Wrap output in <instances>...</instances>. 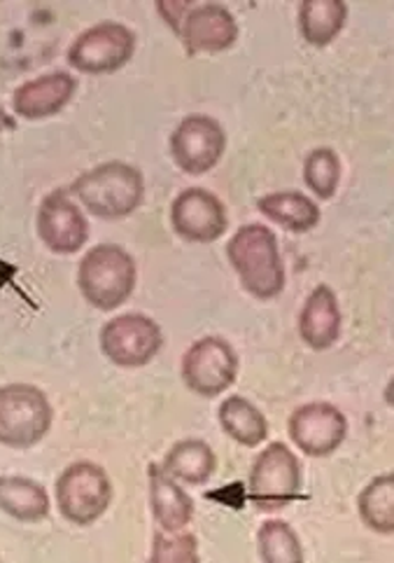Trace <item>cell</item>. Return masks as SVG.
Returning a JSON list of instances; mask_svg holds the SVG:
<instances>
[{
    "mask_svg": "<svg viewBox=\"0 0 394 563\" xmlns=\"http://www.w3.org/2000/svg\"><path fill=\"white\" fill-rule=\"evenodd\" d=\"M54 421L45 393L31 384L0 386V444L31 449L43 442Z\"/></svg>",
    "mask_w": 394,
    "mask_h": 563,
    "instance_id": "obj_5",
    "label": "cell"
},
{
    "mask_svg": "<svg viewBox=\"0 0 394 563\" xmlns=\"http://www.w3.org/2000/svg\"><path fill=\"white\" fill-rule=\"evenodd\" d=\"M304 180L317 199H331L341 183V159L331 147H315L304 162Z\"/></svg>",
    "mask_w": 394,
    "mask_h": 563,
    "instance_id": "obj_25",
    "label": "cell"
},
{
    "mask_svg": "<svg viewBox=\"0 0 394 563\" xmlns=\"http://www.w3.org/2000/svg\"><path fill=\"white\" fill-rule=\"evenodd\" d=\"M348 5L344 0H304L299 8V33L313 47L331 45L346 26Z\"/></svg>",
    "mask_w": 394,
    "mask_h": 563,
    "instance_id": "obj_21",
    "label": "cell"
},
{
    "mask_svg": "<svg viewBox=\"0 0 394 563\" xmlns=\"http://www.w3.org/2000/svg\"><path fill=\"white\" fill-rule=\"evenodd\" d=\"M227 150V134L209 115L184 118L171 136V157L180 172L203 176L213 172Z\"/></svg>",
    "mask_w": 394,
    "mask_h": 563,
    "instance_id": "obj_10",
    "label": "cell"
},
{
    "mask_svg": "<svg viewBox=\"0 0 394 563\" xmlns=\"http://www.w3.org/2000/svg\"><path fill=\"white\" fill-rule=\"evenodd\" d=\"M180 41L190 56L196 54H215L234 47L238 41V22L224 5L217 3H205L194 5L187 12L182 29H180Z\"/></svg>",
    "mask_w": 394,
    "mask_h": 563,
    "instance_id": "obj_14",
    "label": "cell"
},
{
    "mask_svg": "<svg viewBox=\"0 0 394 563\" xmlns=\"http://www.w3.org/2000/svg\"><path fill=\"white\" fill-rule=\"evenodd\" d=\"M259 559L267 563H299L304 561L302 540L288 521L269 519L257 533Z\"/></svg>",
    "mask_w": 394,
    "mask_h": 563,
    "instance_id": "obj_24",
    "label": "cell"
},
{
    "mask_svg": "<svg viewBox=\"0 0 394 563\" xmlns=\"http://www.w3.org/2000/svg\"><path fill=\"white\" fill-rule=\"evenodd\" d=\"M227 257L240 286L252 297L269 302L285 288V265L278 236L267 224H246L227 243Z\"/></svg>",
    "mask_w": 394,
    "mask_h": 563,
    "instance_id": "obj_1",
    "label": "cell"
},
{
    "mask_svg": "<svg viewBox=\"0 0 394 563\" xmlns=\"http://www.w3.org/2000/svg\"><path fill=\"white\" fill-rule=\"evenodd\" d=\"M35 230L45 246L56 255L78 253L89 239V222L68 187L49 192L37 206Z\"/></svg>",
    "mask_w": 394,
    "mask_h": 563,
    "instance_id": "obj_12",
    "label": "cell"
},
{
    "mask_svg": "<svg viewBox=\"0 0 394 563\" xmlns=\"http://www.w3.org/2000/svg\"><path fill=\"white\" fill-rule=\"evenodd\" d=\"M16 126V120L12 115H8V112L0 108V134H5V131H14Z\"/></svg>",
    "mask_w": 394,
    "mask_h": 563,
    "instance_id": "obj_28",
    "label": "cell"
},
{
    "mask_svg": "<svg viewBox=\"0 0 394 563\" xmlns=\"http://www.w3.org/2000/svg\"><path fill=\"white\" fill-rule=\"evenodd\" d=\"M288 433L299 452L311 459H325L346 442L348 419L331 402H308L292 411Z\"/></svg>",
    "mask_w": 394,
    "mask_h": 563,
    "instance_id": "obj_11",
    "label": "cell"
},
{
    "mask_svg": "<svg viewBox=\"0 0 394 563\" xmlns=\"http://www.w3.org/2000/svg\"><path fill=\"white\" fill-rule=\"evenodd\" d=\"M0 510L16 521L35 523L49 517L52 503L45 486L35 479L0 475Z\"/></svg>",
    "mask_w": 394,
    "mask_h": 563,
    "instance_id": "obj_20",
    "label": "cell"
},
{
    "mask_svg": "<svg viewBox=\"0 0 394 563\" xmlns=\"http://www.w3.org/2000/svg\"><path fill=\"white\" fill-rule=\"evenodd\" d=\"M341 307L336 292L329 286H317L306 297L304 309L299 313V336L313 351L331 349L341 336Z\"/></svg>",
    "mask_w": 394,
    "mask_h": 563,
    "instance_id": "obj_16",
    "label": "cell"
},
{
    "mask_svg": "<svg viewBox=\"0 0 394 563\" xmlns=\"http://www.w3.org/2000/svg\"><path fill=\"white\" fill-rule=\"evenodd\" d=\"M362 521L381 536L394 533V475L373 477L358 498Z\"/></svg>",
    "mask_w": 394,
    "mask_h": 563,
    "instance_id": "obj_23",
    "label": "cell"
},
{
    "mask_svg": "<svg viewBox=\"0 0 394 563\" xmlns=\"http://www.w3.org/2000/svg\"><path fill=\"white\" fill-rule=\"evenodd\" d=\"M112 503V482L101 465L78 461L56 479V508L75 527H91Z\"/></svg>",
    "mask_w": 394,
    "mask_h": 563,
    "instance_id": "obj_6",
    "label": "cell"
},
{
    "mask_svg": "<svg viewBox=\"0 0 394 563\" xmlns=\"http://www.w3.org/2000/svg\"><path fill=\"white\" fill-rule=\"evenodd\" d=\"M136 54V33L117 22H101L82 31L68 47V64L89 75L124 68Z\"/></svg>",
    "mask_w": 394,
    "mask_h": 563,
    "instance_id": "obj_8",
    "label": "cell"
},
{
    "mask_svg": "<svg viewBox=\"0 0 394 563\" xmlns=\"http://www.w3.org/2000/svg\"><path fill=\"white\" fill-rule=\"evenodd\" d=\"M304 471L283 442H271L255 459L250 471V500L259 512H278L302 498Z\"/></svg>",
    "mask_w": 394,
    "mask_h": 563,
    "instance_id": "obj_4",
    "label": "cell"
},
{
    "mask_svg": "<svg viewBox=\"0 0 394 563\" xmlns=\"http://www.w3.org/2000/svg\"><path fill=\"white\" fill-rule=\"evenodd\" d=\"M171 224L187 243H215L227 232L229 216L217 195L187 187L171 203Z\"/></svg>",
    "mask_w": 394,
    "mask_h": 563,
    "instance_id": "obj_13",
    "label": "cell"
},
{
    "mask_svg": "<svg viewBox=\"0 0 394 563\" xmlns=\"http://www.w3.org/2000/svg\"><path fill=\"white\" fill-rule=\"evenodd\" d=\"M78 89V80L66 70L45 73L19 85L12 93V110L24 120H47L59 115Z\"/></svg>",
    "mask_w": 394,
    "mask_h": 563,
    "instance_id": "obj_15",
    "label": "cell"
},
{
    "mask_svg": "<svg viewBox=\"0 0 394 563\" xmlns=\"http://www.w3.org/2000/svg\"><path fill=\"white\" fill-rule=\"evenodd\" d=\"M68 190L93 218L122 220L143 203L145 178L134 164L105 162L75 178Z\"/></svg>",
    "mask_w": 394,
    "mask_h": 563,
    "instance_id": "obj_2",
    "label": "cell"
},
{
    "mask_svg": "<svg viewBox=\"0 0 394 563\" xmlns=\"http://www.w3.org/2000/svg\"><path fill=\"white\" fill-rule=\"evenodd\" d=\"M136 262L115 243H99L80 262L78 286L99 311H115L136 290Z\"/></svg>",
    "mask_w": 394,
    "mask_h": 563,
    "instance_id": "obj_3",
    "label": "cell"
},
{
    "mask_svg": "<svg viewBox=\"0 0 394 563\" xmlns=\"http://www.w3.org/2000/svg\"><path fill=\"white\" fill-rule=\"evenodd\" d=\"M192 8H194V3H190V0H168V3H157V12L176 33H180L184 16Z\"/></svg>",
    "mask_w": 394,
    "mask_h": 563,
    "instance_id": "obj_27",
    "label": "cell"
},
{
    "mask_svg": "<svg viewBox=\"0 0 394 563\" xmlns=\"http://www.w3.org/2000/svg\"><path fill=\"white\" fill-rule=\"evenodd\" d=\"M101 351L120 367H145L164 346V332L145 313H122L101 328Z\"/></svg>",
    "mask_w": 394,
    "mask_h": 563,
    "instance_id": "obj_9",
    "label": "cell"
},
{
    "mask_svg": "<svg viewBox=\"0 0 394 563\" xmlns=\"http://www.w3.org/2000/svg\"><path fill=\"white\" fill-rule=\"evenodd\" d=\"M182 382L201 398H217L238 377V353L224 336L209 334L182 355Z\"/></svg>",
    "mask_w": 394,
    "mask_h": 563,
    "instance_id": "obj_7",
    "label": "cell"
},
{
    "mask_svg": "<svg viewBox=\"0 0 394 563\" xmlns=\"http://www.w3.org/2000/svg\"><path fill=\"white\" fill-rule=\"evenodd\" d=\"M153 561H199V542L194 533L184 531H157L153 552Z\"/></svg>",
    "mask_w": 394,
    "mask_h": 563,
    "instance_id": "obj_26",
    "label": "cell"
},
{
    "mask_svg": "<svg viewBox=\"0 0 394 563\" xmlns=\"http://www.w3.org/2000/svg\"><path fill=\"white\" fill-rule=\"evenodd\" d=\"M149 508L161 531H184L194 519V500L173 477H168L159 463L147 465Z\"/></svg>",
    "mask_w": 394,
    "mask_h": 563,
    "instance_id": "obj_17",
    "label": "cell"
},
{
    "mask_svg": "<svg viewBox=\"0 0 394 563\" xmlns=\"http://www.w3.org/2000/svg\"><path fill=\"white\" fill-rule=\"evenodd\" d=\"M217 456L213 446L203 440H180L176 442L161 461V471L176 482L201 486L215 475Z\"/></svg>",
    "mask_w": 394,
    "mask_h": 563,
    "instance_id": "obj_19",
    "label": "cell"
},
{
    "mask_svg": "<svg viewBox=\"0 0 394 563\" xmlns=\"http://www.w3.org/2000/svg\"><path fill=\"white\" fill-rule=\"evenodd\" d=\"M217 421L224 433L240 446L255 449L269 438V421L261 411L246 398L232 396L219 405Z\"/></svg>",
    "mask_w": 394,
    "mask_h": 563,
    "instance_id": "obj_22",
    "label": "cell"
},
{
    "mask_svg": "<svg viewBox=\"0 0 394 563\" xmlns=\"http://www.w3.org/2000/svg\"><path fill=\"white\" fill-rule=\"evenodd\" d=\"M257 211L292 234H306L323 220L317 203L304 192H271L257 201Z\"/></svg>",
    "mask_w": 394,
    "mask_h": 563,
    "instance_id": "obj_18",
    "label": "cell"
}]
</instances>
